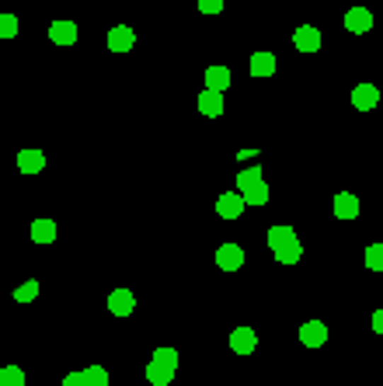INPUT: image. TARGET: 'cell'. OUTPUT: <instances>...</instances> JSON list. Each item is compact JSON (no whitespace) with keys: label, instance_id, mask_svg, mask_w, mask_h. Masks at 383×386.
<instances>
[{"label":"cell","instance_id":"obj_1","mask_svg":"<svg viewBox=\"0 0 383 386\" xmlns=\"http://www.w3.org/2000/svg\"><path fill=\"white\" fill-rule=\"evenodd\" d=\"M244 209H248V202H244L241 192H223L216 199V216H223V219H241Z\"/></svg>","mask_w":383,"mask_h":386},{"label":"cell","instance_id":"obj_2","mask_svg":"<svg viewBox=\"0 0 383 386\" xmlns=\"http://www.w3.org/2000/svg\"><path fill=\"white\" fill-rule=\"evenodd\" d=\"M380 105V87L377 84H355L352 87V108L355 112H373Z\"/></svg>","mask_w":383,"mask_h":386},{"label":"cell","instance_id":"obj_3","mask_svg":"<svg viewBox=\"0 0 383 386\" xmlns=\"http://www.w3.org/2000/svg\"><path fill=\"white\" fill-rule=\"evenodd\" d=\"M216 264H219L223 271H237V268L244 264V247H241V244H219V247H216Z\"/></svg>","mask_w":383,"mask_h":386},{"label":"cell","instance_id":"obj_4","mask_svg":"<svg viewBox=\"0 0 383 386\" xmlns=\"http://www.w3.org/2000/svg\"><path fill=\"white\" fill-rule=\"evenodd\" d=\"M345 28L355 32V35H366V32L373 28V14H370L366 7H348V11H345Z\"/></svg>","mask_w":383,"mask_h":386},{"label":"cell","instance_id":"obj_5","mask_svg":"<svg viewBox=\"0 0 383 386\" xmlns=\"http://www.w3.org/2000/svg\"><path fill=\"white\" fill-rule=\"evenodd\" d=\"M299 341L307 344V348H321V344L328 341V327H324V320H307V324L299 327Z\"/></svg>","mask_w":383,"mask_h":386},{"label":"cell","instance_id":"obj_6","mask_svg":"<svg viewBox=\"0 0 383 386\" xmlns=\"http://www.w3.org/2000/svg\"><path fill=\"white\" fill-rule=\"evenodd\" d=\"M230 348H234L237 355H251V351L258 348L255 327H234V334H230Z\"/></svg>","mask_w":383,"mask_h":386},{"label":"cell","instance_id":"obj_7","mask_svg":"<svg viewBox=\"0 0 383 386\" xmlns=\"http://www.w3.org/2000/svg\"><path fill=\"white\" fill-rule=\"evenodd\" d=\"M293 45H297L299 52H317L321 49V32L314 25H299L297 32H293Z\"/></svg>","mask_w":383,"mask_h":386},{"label":"cell","instance_id":"obj_8","mask_svg":"<svg viewBox=\"0 0 383 386\" xmlns=\"http://www.w3.org/2000/svg\"><path fill=\"white\" fill-rule=\"evenodd\" d=\"M136 42V32L129 28V25H115L112 32H108V49L112 52H129Z\"/></svg>","mask_w":383,"mask_h":386},{"label":"cell","instance_id":"obj_9","mask_svg":"<svg viewBox=\"0 0 383 386\" xmlns=\"http://www.w3.org/2000/svg\"><path fill=\"white\" fill-rule=\"evenodd\" d=\"M18 171L21 174L45 171V153L42 150H18Z\"/></svg>","mask_w":383,"mask_h":386},{"label":"cell","instance_id":"obj_10","mask_svg":"<svg viewBox=\"0 0 383 386\" xmlns=\"http://www.w3.org/2000/svg\"><path fill=\"white\" fill-rule=\"evenodd\" d=\"M136 310V296L129 293V289H115L112 296H108V313H115V317H129Z\"/></svg>","mask_w":383,"mask_h":386},{"label":"cell","instance_id":"obj_11","mask_svg":"<svg viewBox=\"0 0 383 386\" xmlns=\"http://www.w3.org/2000/svg\"><path fill=\"white\" fill-rule=\"evenodd\" d=\"M49 39L56 45H74L77 42V25L74 21H52L49 25Z\"/></svg>","mask_w":383,"mask_h":386},{"label":"cell","instance_id":"obj_12","mask_svg":"<svg viewBox=\"0 0 383 386\" xmlns=\"http://www.w3.org/2000/svg\"><path fill=\"white\" fill-rule=\"evenodd\" d=\"M223 108H227V105H223V94H216V90H202V94H199V112H202V115L219 119Z\"/></svg>","mask_w":383,"mask_h":386},{"label":"cell","instance_id":"obj_13","mask_svg":"<svg viewBox=\"0 0 383 386\" xmlns=\"http://www.w3.org/2000/svg\"><path fill=\"white\" fill-rule=\"evenodd\" d=\"M335 216L338 219H355L359 216V199L352 192H338L335 195Z\"/></svg>","mask_w":383,"mask_h":386},{"label":"cell","instance_id":"obj_14","mask_svg":"<svg viewBox=\"0 0 383 386\" xmlns=\"http://www.w3.org/2000/svg\"><path fill=\"white\" fill-rule=\"evenodd\" d=\"M290 244H297V230H293V226H272V230H268V247H272V251H282V247H290Z\"/></svg>","mask_w":383,"mask_h":386},{"label":"cell","instance_id":"obj_15","mask_svg":"<svg viewBox=\"0 0 383 386\" xmlns=\"http://www.w3.org/2000/svg\"><path fill=\"white\" fill-rule=\"evenodd\" d=\"M272 74H275V56L265 52V49H258L255 56H251V77H272Z\"/></svg>","mask_w":383,"mask_h":386},{"label":"cell","instance_id":"obj_16","mask_svg":"<svg viewBox=\"0 0 383 386\" xmlns=\"http://www.w3.org/2000/svg\"><path fill=\"white\" fill-rule=\"evenodd\" d=\"M32 240H35V244H52V240H56V223H52L49 216H39V219L32 223Z\"/></svg>","mask_w":383,"mask_h":386},{"label":"cell","instance_id":"obj_17","mask_svg":"<svg viewBox=\"0 0 383 386\" xmlns=\"http://www.w3.org/2000/svg\"><path fill=\"white\" fill-rule=\"evenodd\" d=\"M230 81H234V77H230V70H227V66H210V70H206V90L223 94V90L230 87Z\"/></svg>","mask_w":383,"mask_h":386},{"label":"cell","instance_id":"obj_18","mask_svg":"<svg viewBox=\"0 0 383 386\" xmlns=\"http://www.w3.org/2000/svg\"><path fill=\"white\" fill-rule=\"evenodd\" d=\"M174 380V369L171 365H161V362H150L147 365V383L150 386H168Z\"/></svg>","mask_w":383,"mask_h":386},{"label":"cell","instance_id":"obj_19","mask_svg":"<svg viewBox=\"0 0 383 386\" xmlns=\"http://www.w3.org/2000/svg\"><path fill=\"white\" fill-rule=\"evenodd\" d=\"M255 185H261V168L251 164V168H244V171L237 174V188H241V195H244V192H251Z\"/></svg>","mask_w":383,"mask_h":386},{"label":"cell","instance_id":"obj_20","mask_svg":"<svg viewBox=\"0 0 383 386\" xmlns=\"http://www.w3.org/2000/svg\"><path fill=\"white\" fill-rule=\"evenodd\" d=\"M0 386H25V369L4 365V369H0Z\"/></svg>","mask_w":383,"mask_h":386},{"label":"cell","instance_id":"obj_21","mask_svg":"<svg viewBox=\"0 0 383 386\" xmlns=\"http://www.w3.org/2000/svg\"><path fill=\"white\" fill-rule=\"evenodd\" d=\"M299 257H303V244H290V247H282V251H275V261L279 264H297Z\"/></svg>","mask_w":383,"mask_h":386},{"label":"cell","instance_id":"obj_22","mask_svg":"<svg viewBox=\"0 0 383 386\" xmlns=\"http://www.w3.org/2000/svg\"><path fill=\"white\" fill-rule=\"evenodd\" d=\"M35 296H39V282H35V279H28V282H21V286L14 289V300L18 303H32Z\"/></svg>","mask_w":383,"mask_h":386},{"label":"cell","instance_id":"obj_23","mask_svg":"<svg viewBox=\"0 0 383 386\" xmlns=\"http://www.w3.org/2000/svg\"><path fill=\"white\" fill-rule=\"evenodd\" d=\"M84 380H87V386H108V369L105 365H87Z\"/></svg>","mask_w":383,"mask_h":386},{"label":"cell","instance_id":"obj_24","mask_svg":"<svg viewBox=\"0 0 383 386\" xmlns=\"http://www.w3.org/2000/svg\"><path fill=\"white\" fill-rule=\"evenodd\" d=\"M366 268L370 271H383V244H370L366 247Z\"/></svg>","mask_w":383,"mask_h":386},{"label":"cell","instance_id":"obj_25","mask_svg":"<svg viewBox=\"0 0 383 386\" xmlns=\"http://www.w3.org/2000/svg\"><path fill=\"white\" fill-rule=\"evenodd\" d=\"M244 202H248V206H265V202H268V185L261 181L251 192H244Z\"/></svg>","mask_w":383,"mask_h":386},{"label":"cell","instance_id":"obj_26","mask_svg":"<svg viewBox=\"0 0 383 386\" xmlns=\"http://www.w3.org/2000/svg\"><path fill=\"white\" fill-rule=\"evenodd\" d=\"M0 39H18V18L14 14H0Z\"/></svg>","mask_w":383,"mask_h":386},{"label":"cell","instance_id":"obj_27","mask_svg":"<svg viewBox=\"0 0 383 386\" xmlns=\"http://www.w3.org/2000/svg\"><path fill=\"white\" fill-rule=\"evenodd\" d=\"M154 362H161V365H171V369H178V351H174V348H157V351H154Z\"/></svg>","mask_w":383,"mask_h":386},{"label":"cell","instance_id":"obj_28","mask_svg":"<svg viewBox=\"0 0 383 386\" xmlns=\"http://www.w3.org/2000/svg\"><path fill=\"white\" fill-rule=\"evenodd\" d=\"M199 11L202 14H219L223 11V0H199Z\"/></svg>","mask_w":383,"mask_h":386},{"label":"cell","instance_id":"obj_29","mask_svg":"<svg viewBox=\"0 0 383 386\" xmlns=\"http://www.w3.org/2000/svg\"><path fill=\"white\" fill-rule=\"evenodd\" d=\"M63 386H87L84 373H70V376H67V380H63Z\"/></svg>","mask_w":383,"mask_h":386},{"label":"cell","instance_id":"obj_30","mask_svg":"<svg viewBox=\"0 0 383 386\" xmlns=\"http://www.w3.org/2000/svg\"><path fill=\"white\" fill-rule=\"evenodd\" d=\"M373 331H377V334H383V310H377V313H373Z\"/></svg>","mask_w":383,"mask_h":386}]
</instances>
